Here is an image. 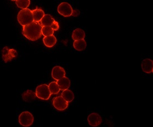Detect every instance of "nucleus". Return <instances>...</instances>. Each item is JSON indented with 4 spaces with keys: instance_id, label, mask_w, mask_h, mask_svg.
Wrapping results in <instances>:
<instances>
[{
    "instance_id": "nucleus-1",
    "label": "nucleus",
    "mask_w": 153,
    "mask_h": 127,
    "mask_svg": "<svg viewBox=\"0 0 153 127\" xmlns=\"http://www.w3.org/2000/svg\"><path fill=\"white\" fill-rule=\"evenodd\" d=\"M41 28L39 22L33 21L32 23L23 27L22 33L28 40L35 41L42 36Z\"/></svg>"
},
{
    "instance_id": "nucleus-2",
    "label": "nucleus",
    "mask_w": 153,
    "mask_h": 127,
    "mask_svg": "<svg viewBox=\"0 0 153 127\" xmlns=\"http://www.w3.org/2000/svg\"><path fill=\"white\" fill-rule=\"evenodd\" d=\"M17 21L23 27L33 22L32 11L28 8L21 10L17 15Z\"/></svg>"
},
{
    "instance_id": "nucleus-3",
    "label": "nucleus",
    "mask_w": 153,
    "mask_h": 127,
    "mask_svg": "<svg viewBox=\"0 0 153 127\" xmlns=\"http://www.w3.org/2000/svg\"><path fill=\"white\" fill-rule=\"evenodd\" d=\"M35 94L36 97L42 100H48L51 95L48 85L46 84L38 86L36 88Z\"/></svg>"
},
{
    "instance_id": "nucleus-4",
    "label": "nucleus",
    "mask_w": 153,
    "mask_h": 127,
    "mask_svg": "<svg viewBox=\"0 0 153 127\" xmlns=\"http://www.w3.org/2000/svg\"><path fill=\"white\" fill-rule=\"evenodd\" d=\"M34 118L32 114L29 111H25L21 113L19 115V121L21 126L25 127L31 126L33 123Z\"/></svg>"
},
{
    "instance_id": "nucleus-5",
    "label": "nucleus",
    "mask_w": 153,
    "mask_h": 127,
    "mask_svg": "<svg viewBox=\"0 0 153 127\" xmlns=\"http://www.w3.org/2000/svg\"><path fill=\"white\" fill-rule=\"evenodd\" d=\"M59 13L65 17H69L72 16L73 9L71 6L67 2H62L57 7Z\"/></svg>"
},
{
    "instance_id": "nucleus-6",
    "label": "nucleus",
    "mask_w": 153,
    "mask_h": 127,
    "mask_svg": "<svg viewBox=\"0 0 153 127\" xmlns=\"http://www.w3.org/2000/svg\"><path fill=\"white\" fill-rule=\"evenodd\" d=\"M2 56L4 61L5 63H7L17 56V52L15 49L9 48L6 46L2 49Z\"/></svg>"
},
{
    "instance_id": "nucleus-7",
    "label": "nucleus",
    "mask_w": 153,
    "mask_h": 127,
    "mask_svg": "<svg viewBox=\"0 0 153 127\" xmlns=\"http://www.w3.org/2000/svg\"><path fill=\"white\" fill-rule=\"evenodd\" d=\"M53 104L54 107L60 111H64L69 106V103L65 101L61 96L56 97L53 99Z\"/></svg>"
},
{
    "instance_id": "nucleus-8",
    "label": "nucleus",
    "mask_w": 153,
    "mask_h": 127,
    "mask_svg": "<svg viewBox=\"0 0 153 127\" xmlns=\"http://www.w3.org/2000/svg\"><path fill=\"white\" fill-rule=\"evenodd\" d=\"M88 121L90 126L93 127H96L100 125L101 123H102V119L98 113H93L88 116Z\"/></svg>"
},
{
    "instance_id": "nucleus-9",
    "label": "nucleus",
    "mask_w": 153,
    "mask_h": 127,
    "mask_svg": "<svg viewBox=\"0 0 153 127\" xmlns=\"http://www.w3.org/2000/svg\"><path fill=\"white\" fill-rule=\"evenodd\" d=\"M66 75V72L65 71L64 69L62 67L59 66H55L53 68L51 72V75L53 78L55 80H60L61 78L65 77Z\"/></svg>"
},
{
    "instance_id": "nucleus-10",
    "label": "nucleus",
    "mask_w": 153,
    "mask_h": 127,
    "mask_svg": "<svg viewBox=\"0 0 153 127\" xmlns=\"http://www.w3.org/2000/svg\"><path fill=\"white\" fill-rule=\"evenodd\" d=\"M141 68L143 71L146 73H151L153 72V60L146 58L143 60L141 63Z\"/></svg>"
},
{
    "instance_id": "nucleus-11",
    "label": "nucleus",
    "mask_w": 153,
    "mask_h": 127,
    "mask_svg": "<svg viewBox=\"0 0 153 127\" xmlns=\"http://www.w3.org/2000/svg\"><path fill=\"white\" fill-rule=\"evenodd\" d=\"M57 84L59 86L60 90L65 91L68 89L70 86V80L67 77H64L60 80H58L56 82Z\"/></svg>"
},
{
    "instance_id": "nucleus-12",
    "label": "nucleus",
    "mask_w": 153,
    "mask_h": 127,
    "mask_svg": "<svg viewBox=\"0 0 153 127\" xmlns=\"http://www.w3.org/2000/svg\"><path fill=\"white\" fill-rule=\"evenodd\" d=\"M22 97L25 102H31L35 99H36V96L34 92L32 91L31 90H27L22 93Z\"/></svg>"
},
{
    "instance_id": "nucleus-13",
    "label": "nucleus",
    "mask_w": 153,
    "mask_h": 127,
    "mask_svg": "<svg viewBox=\"0 0 153 127\" xmlns=\"http://www.w3.org/2000/svg\"><path fill=\"white\" fill-rule=\"evenodd\" d=\"M54 21L55 20L53 19V18L51 15L49 14H45L39 23L42 27H44V26L51 27V26L53 24Z\"/></svg>"
},
{
    "instance_id": "nucleus-14",
    "label": "nucleus",
    "mask_w": 153,
    "mask_h": 127,
    "mask_svg": "<svg viewBox=\"0 0 153 127\" xmlns=\"http://www.w3.org/2000/svg\"><path fill=\"white\" fill-rule=\"evenodd\" d=\"M43 42L45 46L47 47L51 48L53 47L57 42L56 37L54 35L44 37L43 38Z\"/></svg>"
},
{
    "instance_id": "nucleus-15",
    "label": "nucleus",
    "mask_w": 153,
    "mask_h": 127,
    "mask_svg": "<svg viewBox=\"0 0 153 127\" xmlns=\"http://www.w3.org/2000/svg\"><path fill=\"white\" fill-rule=\"evenodd\" d=\"M33 21L40 22L41 19L44 16L45 12L41 8H36L32 11Z\"/></svg>"
},
{
    "instance_id": "nucleus-16",
    "label": "nucleus",
    "mask_w": 153,
    "mask_h": 127,
    "mask_svg": "<svg viewBox=\"0 0 153 127\" xmlns=\"http://www.w3.org/2000/svg\"><path fill=\"white\" fill-rule=\"evenodd\" d=\"M71 37L74 41L77 40H84L85 37V33L83 30L81 28H76L74 30Z\"/></svg>"
},
{
    "instance_id": "nucleus-17",
    "label": "nucleus",
    "mask_w": 153,
    "mask_h": 127,
    "mask_svg": "<svg viewBox=\"0 0 153 127\" xmlns=\"http://www.w3.org/2000/svg\"><path fill=\"white\" fill-rule=\"evenodd\" d=\"M74 48L78 51H84L87 46L86 41L84 40H77L75 41L73 43Z\"/></svg>"
},
{
    "instance_id": "nucleus-18",
    "label": "nucleus",
    "mask_w": 153,
    "mask_h": 127,
    "mask_svg": "<svg viewBox=\"0 0 153 127\" xmlns=\"http://www.w3.org/2000/svg\"><path fill=\"white\" fill-rule=\"evenodd\" d=\"M61 97L68 103L71 102L74 99V94L73 92L69 89H66L62 91L61 93Z\"/></svg>"
},
{
    "instance_id": "nucleus-19",
    "label": "nucleus",
    "mask_w": 153,
    "mask_h": 127,
    "mask_svg": "<svg viewBox=\"0 0 153 127\" xmlns=\"http://www.w3.org/2000/svg\"><path fill=\"white\" fill-rule=\"evenodd\" d=\"M49 90L51 92V95H56L59 93L60 91V89L59 88V86L57 84L56 82H52L50 83L49 84L48 86Z\"/></svg>"
},
{
    "instance_id": "nucleus-20",
    "label": "nucleus",
    "mask_w": 153,
    "mask_h": 127,
    "mask_svg": "<svg viewBox=\"0 0 153 127\" xmlns=\"http://www.w3.org/2000/svg\"><path fill=\"white\" fill-rule=\"evenodd\" d=\"M15 2L19 8L24 10L27 8L30 4L31 1L30 0H17L15 1Z\"/></svg>"
},
{
    "instance_id": "nucleus-21",
    "label": "nucleus",
    "mask_w": 153,
    "mask_h": 127,
    "mask_svg": "<svg viewBox=\"0 0 153 127\" xmlns=\"http://www.w3.org/2000/svg\"><path fill=\"white\" fill-rule=\"evenodd\" d=\"M54 31L50 26H44L41 28V34L44 37L53 35Z\"/></svg>"
},
{
    "instance_id": "nucleus-22",
    "label": "nucleus",
    "mask_w": 153,
    "mask_h": 127,
    "mask_svg": "<svg viewBox=\"0 0 153 127\" xmlns=\"http://www.w3.org/2000/svg\"><path fill=\"white\" fill-rule=\"evenodd\" d=\"M51 27L53 31H58L59 30V24L57 21H55L53 24L51 26Z\"/></svg>"
},
{
    "instance_id": "nucleus-23",
    "label": "nucleus",
    "mask_w": 153,
    "mask_h": 127,
    "mask_svg": "<svg viewBox=\"0 0 153 127\" xmlns=\"http://www.w3.org/2000/svg\"><path fill=\"white\" fill-rule=\"evenodd\" d=\"M80 13V11L76 9V10H73L72 16H73V17H77V16H79Z\"/></svg>"
}]
</instances>
